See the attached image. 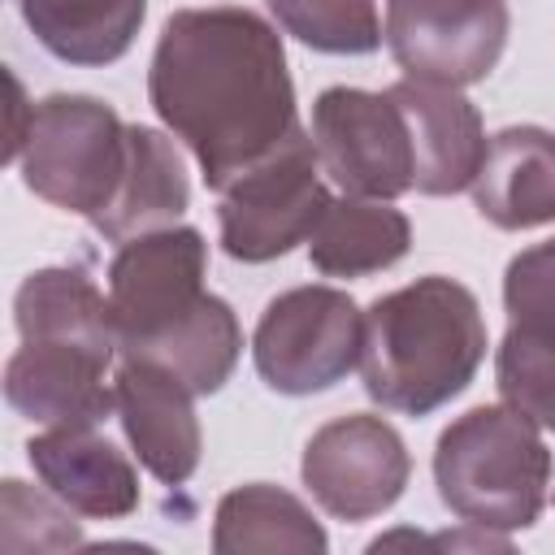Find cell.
Segmentation results:
<instances>
[{"instance_id": "cell-1", "label": "cell", "mask_w": 555, "mask_h": 555, "mask_svg": "<svg viewBox=\"0 0 555 555\" xmlns=\"http://www.w3.org/2000/svg\"><path fill=\"white\" fill-rule=\"evenodd\" d=\"M147 100L212 191H225L299 130L278 30L234 4L169 13L152 52Z\"/></svg>"}, {"instance_id": "cell-2", "label": "cell", "mask_w": 555, "mask_h": 555, "mask_svg": "<svg viewBox=\"0 0 555 555\" xmlns=\"http://www.w3.org/2000/svg\"><path fill=\"white\" fill-rule=\"evenodd\" d=\"M486 321L477 295L442 273L416 278L364 312V395L390 412L429 416L477 377Z\"/></svg>"}, {"instance_id": "cell-3", "label": "cell", "mask_w": 555, "mask_h": 555, "mask_svg": "<svg viewBox=\"0 0 555 555\" xmlns=\"http://www.w3.org/2000/svg\"><path fill=\"white\" fill-rule=\"evenodd\" d=\"M438 499L473 529H529L546 507L551 451L542 425L512 403H481L451 421L434 451Z\"/></svg>"}, {"instance_id": "cell-4", "label": "cell", "mask_w": 555, "mask_h": 555, "mask_svg": "<svg viewBox=\"0 0 555 555\" xmlns=\"http://www.w3.org/2000/svg\"><path fill=\"white\" fill-rule=\"evenodd\" d=\"M130 160V126L95 95L56 91L30 104V121L22 134V182L48 199L52 208L100 217L126 173Z\"/></svg>"}, {"instance_id": "cell-5", "label": "cell", "mask_w": 555, "mask_h": 555, "mask_svg": "<svg viewBox=\"0 0 555 555\" xmlns=\"http://www.w3.org/2000/svg\"><path fill=\"white\" fill-rule=\"evenodd\" d=\"M321 173L325 169L317 160V143L308 130H295L278 152L238 173L221 191L217 208L225 256L243 264H264L286 256L295 243H308L330 204Z\"/></svg>"}, {"instance_id": "cell-6", "label": "cell", "mask_w": 555, "mask_h": 555, "mask_svg": "<svg viewBox=\"0 0 555 555\" xmlns=\"http://www.w3.org/2000/svg\"><path fill=\"white\" fill-rule=\"evenodd\" d=\"M364 312L338 286H295L269 299L251 334V360L269 390L317 395L360 364Z\"/></svg>"}, {"instance_id": "cell-7", "label": "cell", "mask_w": 555, "mask_h": 555, "mask_svg": "<svg viewBox=\"0 0 555 555\" xmlns=\"http://www.w3.org/2000/svg\"><path fill=\"white\" fill-rule=\"evenodd\" d=\"M204 269L208 243L195 225H165L126 238L108 264L117 351L134 356L182 325L208 299Z\"/></svg>"}, {"instance_id": "cell-8", "label": "cell", "mask_w": 555, "mask_h": 555, "mask_svg": "<svg viewBox=\"0 0 555 555\" xmlns=\"http://www.w3.org/2000/svg\"><path fill=\"white\" fill-rule=\"evenodd\" d=\"M312 143L321 169L343 186V195L399 199L412 191V134L390 87H325L312 104Z\"/></svg>"}, {"instance_id": "cell-9", "label": "cell", "mask_w": 555, "mask_h": 555, "mask_svg": "<svg viewBox=\"0 0 555 555\" xmlns=\"http://www.w3.org/2000/svg\"><path fill=\"white\" fill-rule=\"evenodd\" d=\"M507 0H386V48L408 78L473 87L507 48Z\"/></svg>"}, {"instance_id": "cell-10", "label": "cell", "mask_w": 555, "mask_h": 555, "mask_svg": "<svg viewBox=\"0 0 555 555\" xmlns=\"http://www.w3.org/2000/svg\"><path fill=\"white\" fill-rule=\"evenodd\" d=\"M304 486L338 520H369L399 503L412 460L390 421L351 412L321 425L304 447Z\"/></svg>"}, {"instance_id": "cell-11", "label": "cell", "mask_w": 555, "mask_h": 555, "mask_svg": "<svg viewBox=\"0 0 555 555\" xmlns=\"http://www.w3.org/2000/svg\"><path fill=\"white\" fill-rule=\"evenodd\" d=\"M503 308L507 334L494 360L499 395L533 425L555 429V238L507 264Z\"/></svg>"}, {"instance_id": "cell-12", "label": "cell", "mask_w": 555, "mask_h": 555, "mask_svg": "<svg viewBox=\"0 0 555 555\" xmlns=\"http://www.w3.org/2000/svg\"><path fill=\"white\" fill-rule=\"evenodd\" d=\"M113 351L61 338H22L4 364V399L17 416L43 429L100 425L113 412V386L104 382Z\"/></svg>"}, {"instance_id": "cell-13", "label": "cell", "mask_w": 555, "mask_h": 555, "mask_svg": "<svg viewBox=\"0 0 555 555\" xmlns=\"http://www.w3.org/2000/svg\"><path fill=\"white\" fill-rule=\"evenodd\" d=\"M113 412L139 455V464L165 481L182 486L199 464V421H195V390L152 364L121 356V369L113 377Z\"/></svg>"}, {"instance_id": "cell-14", "label": "cell", "mask_w": 555, "mask_h": 555, "mask_svg": "<svg viewBox=\"0 0 555 555\" xmlns=\"http://www.w3.org/2000/svg\"><path fill=\"white\" fill-rule=\"evenodd\" d=\"M390 95L399 100L412 134V156H416L412 186L421 195L468 191L490 147L481 130V113L460 95V87H442L425 78H399Z\"/></svg>"}, {"instance_id": "cell-15", "label": "cell", "mask_w": 555, "mask_h": 555, "mask_svg": "<svg viewBox=\"0 0 555 555\" xmlns=\"http://www.w3.org/2000/svg\"><path fill=\"white\" fill-rule=\"evenodd\" d=\"M26 460L69 512L91 520H121L139 507L134 464L104 438L95 425L43 429L26 442Z\"/></svg>"}, {"instance_id": "cell-16", "label": "cell", "mask_w": 555, "mask_h": 555, "mask_svg": "<svg viewBox=\"0 0 555 555\" xmlns=\"http://www.w3.org/2000/svg\"><path fill=\"white\" fill-rule=\"evenodd\" d=\"M477 212L499 230H533L555 221V134L542 126H507L490 134L473 178Z\"/></svg>"}, {"instance_id": "cell-17", "label": "cell", "mask_w": 555, "mask_h": 555, "mask_svg": "<svg viewBox=\"0 0 555 555\" xmlns=\"http://www.w3.org/2000/svg\"><path fill=\"white\" fill-rule=\"evenodd\" d=\"M186 204H191V182L178 147L152 126H130V160L121 186L113 204L100 217H91V225L108 243H126L134 234L173 225L186 212Z\"/></svg>"}, {"instance_id": "cell-18", "label": "cell", "mask_w": 555, "mask_h": 555, "mask_svg": "<svg viewBox=\"0 0 555 555\" xmlns=\"http://www.w3.org/2000/svg\"><path fill=\"white\" fill-rule=\"evenodd\" d=\"M408 243L412 225L390 199L343 195L325 204L317 230L308 234V260L325 278H364L403 260Z\"/></svg>"}, {"instance_id": "cell-19", "label": "cell", "mask_w": 555, "mask_h": 555, "mask_svg": "<svg viewBox=\"0 0 555 555\" xmlns=\"http://www.w3.org/2000/svg\"><path fill=\"white\" fill-rule=\"evenodd\" d=\"M13 317L22 338H61V343L117 351L113 304L95 286V278L78 264L35 269L13 295Z\"/></svg>"}, {"instance_id": "cell-20", "label": "cell", "mask_w": 555, "mask_h": 555, "mask_svg": "<svg viewBox=\"0 0 555 555\" xmlns=\"http://www.w3.org/2000/svg\"><path fill=\"white\" fill-rule=\"evenodd\" d=\"M22 22L65 65H113L130 52L147 0H17Z\"/></svg>"}, {"instance_id": "cell-21", "label": "cell", "mask_w": 555, "mask_h": 555, "mask_svg": "<svg viewBox=\"0 0 555 555\" xmlns=\"http://www.w3.org/2000/svg\"><path fill=\"white\" fill-rule=\"evenodd\" d=\"M330 538L317 516L282 486L251 481L230 490L217 503L212 551L217 555H247V551H325Z\"/></svg>"}, {"instance_id": "cell-22", "label": "cell", "mask_w": 555, "mask_h": 555, "mask_svg": "<svg viewBox=\"0 0 555 555\" xmlns=\"http://www.w3.org/2000/svg\"><path fill=\"white\" fill-rule=\"evenodd\" d=\"M238 351H243L238 317L221 295L208 291V299L182 325H173L152 347L134 351V360H152V364L178 373L195 395H217L230 382Z\"/></svg>"}, {"instance_id": "cell-23", "label": "cell", "mask_w": 555, "mask_h": 555, "mask_svg": "<svg viewBox=\"0 0 555 555\" xmlns=\"http://www.w3.org/2000/svg\"><path fill=\"white\" fill-rule=\"evenodd\" d=\"M286 35L330 56H364L382 48V22L373 0H264Z\"/></svg>"}, {"instance_id": "cell-24", "label": "cell", "mask_w": 555, "mask_h": 555, "mask_svg": "<svg viewBox=\"0 0 555 555\" xmlns=\"http://www.w3.org/2000/svg\"><path fill=\"white\" fill-rule=\"evenodd\" d=\"M78 520L69 507L52 494H35L26 481L9 477L0 490V546L4 551H65L78 546Z\"/></svg>"}]
</instances>
